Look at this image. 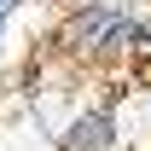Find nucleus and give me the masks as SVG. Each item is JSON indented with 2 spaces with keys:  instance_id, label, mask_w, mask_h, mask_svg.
Masks as SVG:
<instances>
[{
  "instance_id": "4",
  "label": "nucleus",
  "mask_w": 151,
  "mask_h": 151,
  "mask_svg": "<svg viewBox=\"0 0 151 151\" xmlns=\"http://www.w3.org/2000/svg\"><path fill=\"white\" fill-rule=\"evenodd\" d=\"M145 116H151V87H145Z\"/></svg>"
},
{
  "instance_id": "2",
  "label": "nucleus",
  "mask_w": 151,
  "mask_h": 151,
  "mask_svg": "<svg viewBox=\"0 0 151 151\" xmlns=\"http://www.w3.org/2000/svg\"><path fill=\"white\" fill-rule=\"evenodd\" d=\"M58 151H116L122 145V116H116L111 99H93V105H76L70 122H58Z\"/></svg>"
},
{
  "instance_id": "5",
  "label": "nucleus",
  "mask_w": 151,
  "mask_h": 151,
  "mask_svg": "<svg viewBox=\"0 0 151 151\" xmlns=\"http://www.w3.org/2000/svg\"><path fill=\"white\" fill-rule=\"evenodd\" d=\"M0 35H6V23H0Z\"/></svg>"
},
{
  "instance_id": "1",
  "label": "nucleus",
  "mask_w": 151,
  "mask_h": 151,
  "mask_svg": "<svg viewBox=\"0 0 151 151\" xmlns=\"http://www.w3.org/2000/svg\"><path fill=\"white\" fill-rule=\"evenodd\" d=\"M58 47L76 64L116 70V64L151 52V12H139L134 0H76L58 18Z\"/></svg>"
},
{
  "instance_id": "3",
  "label": "nucleus",
  "mask_w": 151,
  "mask_h": 151,
  "mask_svg": "<svg viewBox=\"0 0 151 151\" xmlns=\"http://www.w3.org/2000/svg\"><path fill=\"white\" fill-rule=\"evenodd\" d=\"M18 6H23V0H0V23H12V18H18Z\"/></svg>"
}]
</instances>
